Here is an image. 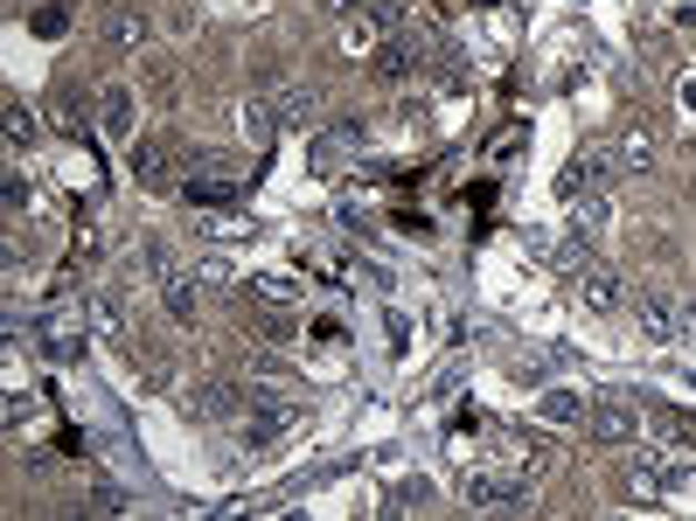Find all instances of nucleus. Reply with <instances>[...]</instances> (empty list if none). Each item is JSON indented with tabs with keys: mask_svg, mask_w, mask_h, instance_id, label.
<instances>
[{
	"mask_svg": "<svg viewBox=\"0 0 696 521\" xmlns=\"http://www.w3.org/2000/svg\"><path fill=\"white\" fill-rule=\"evenodd\" d=\"M300 425H306V397H293V389H279V382H251L238 446L244 452H272V446H286Z\"/></svg>",
	"mask_w": 696,
	"mask_h": 521,
	"instance_id": "f257e3e1",
	"label": "nucleus"
},
{
	"mask_svg": "<svg viewBox=\"0 0 696 521\" xmlns=\"http://www.w3.org/2000/svg\"><path fill=\"white\" fill-rule=\"evenodd\" d=\"M689 480H696V452H683V446H640V459H634V493L668 501V493H683Z\"/></svg>",
	"mask_w": 696,
	"mask_h": 521,
	"instance_id": "f03ea898",
	"label": "nucleus"
},
{
	"mask_svg": "<svg viewBox=\"0 0 696 521\" xmlns=\"http://www.w3.org/2000/svg\"><path fill=\"white\" fill-rule=\"evenodd\" d=\"M467 508H502V514H529L536 487L523 473H495V466H474L467 473Z\"/></svg>",
	"mask_w": 696,
	"mask_h": 521,
	"instance_id": "7ed1b4c3",
	"label": "nucleus"
},
{
	"mask_svg": "<svg viewBox=\"0 0 696 521\" xmlns=\"http://www.w3.org/2000/svg\"><path fill=\"white\" fill-rule=\"evenodd\" d=\"M613 174H621V153H613V146H578L572 161H564V174H557V195H564V202L599 195Z\"/></svg>",
	"mask_w": 696,
	"mask_h": 521,
	"instance_id": "20e7f679",
	"label": "nucleus"
},
{
	"mask_svg": "<svg viewBox=\"0 0 696 521\" xmlns=\"http://www.w3.org/2000/svg\"><path fill=\"white\" fill-rule=\"evenodd\" d=\"M634 320H640V334H648L655 348H668V341L689 327V299H676L668 285H648V293L634 299Z\"/></svg>",
	"mask_w": 696,
	"mask_h": 521,
	"instance_id": "39448f33",
	"label": "nucleus"
},
{
	"mask_svg": "<svg viewBox=\"0 0 696 521\" xmlns=\"http://www.w3.org/2000/svg\"><path fill=\"white\" fill-rule=\"evenodd\" d=\"M397 21H404V14L391 8V0H355V8L342 14V42H349V49H370V57H376V49L391 42Z\"/></svg>",
	"mask_w": 696,
	"mask_h": 521,
	"instance_id": "423d86ee",
	"label": "nucleus"
},
{
	"mask_svg": "<svg viewBox=\"0 0 696 521\" xmlns=\"http://www.w3.org/2000/svg\"><path fill=\"white\" fill-rule=\"evenodd\" d=\"M578 431H585V446H627V438H640V417L606 397V403H585Z\"/></svg>",
	"mask_w": 696,
	"mask_h": 521,
	"instance_id": "0eeeda50",
	"label": "nucleus"
},
{
	"mask_svg": "<svg viewBox=\"0 0 696 521\" xmlns=\"http://www.w3.org/2000/svg\"><path fill=\"white\" fill-rule=\"evenodd\" d=\"M125 167H133V181L147 195H168V188H182V174L168 167V153L153 146V140H125Z\"/></svg>",
	"mask_w": 696,
	"mask_h": 521,
	"instance_id": "6e6552de",
	"label": "nucleus"
},
{
	"mask_svg": "<svg viewBox=\"0 0 696 521\" xmlns=\"http://www.w3.org/2000/svg\"><path fill=\"white\" fill-rule=\"evenodd\" d=\"M98 125H105V140H140V98H133V84H105V91H98Z\"/></svg>",
	"mask_w": 696,
	"mask_h": 521,
	"instance_id": "1a4fd4ad",
	"label": "nucleus"
},
{
	"mask_svg": "<svg viewBox=\"0 0 696 521\" xmlns=\"http://www.w3.org/2000/svg\"><path fill=\"white\" fill-rule=\"evenodd\" d=\"M153 257V272H161V299H168V313L182 327H195V272H182V265H168V251H147Z\"/></svg>",
	"mask_w": 696,
	"mask_h": 521,
	"instance_id": "9d476101",
	"label": "nucleus"
},
{
	"mask_svg": "<svg viewBox=\"0 0 696 521\" xmlns=\"http://www.w3.org/2000/svg\"><path fill=\"white\" fill-rule=\"evenodd\" d=\"M572 293H578V299H585L592 313H613V306H621V299H627V293H621V278H613L606 265H585V272L572 278Z\"/></svg>",
	"mask_w": 696,
	"mask_h": 521,
	"instance_id": "9b49d317",
	"label": "nucleus"
},
{
	"mask_svg": "<svg viewBox=\"0 0 696 521\" xmlns=\"http://www.w3.org/2000/svg\"><path fill=\"white\" fill-rule=\"evenodd\" d=\"M272 112H279V133H300V125H314V112H321V98L306 91V84H286L272 98Z\"/></svg>",
	"mask_w": 696,
	"mask_h": 521,
	"instance_id": "f8f14e48",
	"label": "nucleus"
},
{
	"mask_svg": "<svg viewBox=\"0 0 696 521\" xmlns=\"http://www.w3.org/2000/svg\"><path fill=\"white\" fill-rule=\"evenodd\" d=\"M536 417H544L551 431H578L585 397H578V389H544V397H536Z\"/></svg>",
	"mask_w": 696,
	"mask_h": 521,
	"instance_id": "ddd939ff",
	"label": "nucleus"
},
{
	"mask_svg": "<svg viewBox=\"0 0 696 521\" xmlns=\"http://www.w3.org/2000/svg\"><path fill=\"white\" fill-rule=\"evenodd\" d=\"M349 140H355V125H342V133H314V140H306V167H314V174H342Z\"/></svg>",
	"mask_w": 696,
	"mask_h": 521,
	"instance_id": "4468645a",
	"label": "nucleus"
},
{
	"mask_svg": "<svg viewBox=\"0 0 696 521\" xmlns=\"http://www.w3.org/2000/svg\"><path fill=\"white\" fill-rule=\"evenodd\" d=\"M606 223H613L606 195H585V202H572V237H578V244H599V237H606Z\"/></svg>",
	"mask_w": 696,
	"mask_h": 521,
	"instance_id": "2eb2a0df",
	"label": "nucleus"
},
{
	"mask_svg": "<svg viewBox=\"0 0 696 521\" xmlns=\"http://www.w3.org/2000/svg\"><path fill=\"white\" fill-rule=\"evenodd\" d=\"M418 70H425V57H411L404 42H383L376 49V76H383V84H411Z\"/></svg>",
	"mask_w": 696,
	"mask_h": 521,
	"instance_id": "dca6fc26",
	"label": "nucleus"
},
{
	"mask_svg": "<svg viewBox=\"0 0 696 521\" xmlns=\"http://www.w3.org/2000/svg\"><path fill=\"white\" fill-rule=\"evenodd\" d=\"M238 133H244L251 146H265V140L279 133V112H272V98H244V112H238Z\"/></svg>",
	"mask_w": 696,
	"mask_h": 521,
	"instance_id": "f3484780",
	"label": "nucleus"
},
{
	"mask_svg": "<svg viewBox=\"0 0 696 521\" xmlns=\"http://www.w3.org/2000/svg\"><path fill=\"white\" fill-rule=\"evenodd\" d=\"M91 327L105 334V341H119V334H125V299L112 293V285H98V293H91Z\"/></svg>",
	"mask_w": 696,
	"mask_h": 521,
	"instance_id": "a211bd4d",
	"label": "nucleus"
},
{
	"mask_svg": "<svg viewBox=\"0 0 696 521\" xmlns=\"http://www.w3.org/2000/svg\"><path fill=\"white\" fill-rule=\"evenodd\" d=\"M432 501H440V487H432V480L418 473V480H404V487L391 493V501H383V514H425Z\"/></svg>",
	"mask_w": 696,
	"mask_h": 521,
	"instance_id": "6ab92c4d",
	"label": "nucleus"
},
{
	"mask_svg": "<svg viewBox=\"0 0 696 521\" xmlns=\"http://www.w3.org/2000/svg\"><path fill=\"white\" fill-rule=\"evenodd\" d=\"M105 35L119 42V49H147V14H133V8H112V21H105Z\"/></svg>",
	"mask_w": 696,
	"mask_h": 521,
	"instance_id": "aec40b11",
	"label": "nucleus"
},
{
	"mask_svg": "<svg viewBox=\"0 0 696 521\" xmlns=\"http://www.w3.org/2000/svg\"><path fill=\"white\" fill-rule=\"evenodd\" d=\"M77 348H84V334H77L70 320H49V327H42V355H49V361H70Z\"/></svg>",
	"mask_w": 696,
	"mask_h": 521,
	"instance_id": "412c9836",
	"label": "nucleus"
},
{
	"mask_svg": "<svg viewBox=\"0 0 696 521\" xmlns=\"http://www.w3.org/2000/svg\"><path fill=\"white\" fill-rule=\"evenodd\" d=\"M613 153H621V174H648V161H655V140H648V133H634L627 146H613Z\"/></svg>",
	"mask_w": 696,
	"mask_h": 521,
	"instance_id": "4be33fe9",
	"label": "nucleus"
},
{
	"mask_svg": "<svg viewBox=\"0 0 696 521\" xmlns=\"http://www.w3.org/2000/svg\"><path fill=\"white\" fill-rule=\"evenodd\" d=\"M8 140H14V146H29V140H36V119H29V104H8Z\"/></svg>",
	"mask_w": 696,
	"mask_h": 521,
	"instance_id": "5701e85b",
	"label": "nucleus"
},
{
	"mask_svg": "<svg viewBox=\"0 0 696 521\" xmlns=\"http://www.w3.org/2000/svg\"><path fill=\"white\" fill-rule=\"evenodd\" d=\"M258 293H265V299H279V306H286V299H300V285H293L286 272H265V278H258Z\"/></svg>",
	"mask_w": 696,
	"mask_h": 521,
	"instance_id": "b1692460",
	"label": "nucleus"
},
{
	"mask_svg": "<svg viewBox=\"0 0 696 521\" xmlns=\"http://www.w3.org/2000/svg\"><path fill=\"white\" fill-rule=\"evenodd\" d=\"M306 334H314V341H321V348H342V341H349V327H342V320H314V327H306Z\"/></svg>",
	"mask_w": 696,
	"mask_h": 521,
	"instance_id": "393cba45",
	"label": "nucleus"
},
{
	"mask_svg": "<svg viewBox=\"0 0 696 521\" xmlns=\"http://www.w3.org/2000/svg\"><path fill=\"white\" fill-rule=\"evenodd\" d=\"M63 29H70L63 8H42V14H36V35H63Z\"/></svg>",
	"mask_w": 696,
	"mask_h": 521,
	"instance_id": "a878e982",
	"label": "nucleus"
},
{
	"mask_svg": "<svg viewBox=\"0 0 696 521\" xmlns=\"http://www.w3.org/2000/svg\"><path fill=\"white\" fill-rule=\"evenodd\" d=\"M21 208H29V181H21V167L8 174V216H21Z\"/></svg>",
	"mask_w": 696,
	"mask_h": 521,
	"instance_id": "bb28decb",
	"label": "nucleus"
},
{
	"mask_svg": "<svg viewBox=\"0 0 696 521\" xmlns=\"http://www.w3.org/2000/svg\"><path fill=\"white\" fill-rule=\"evenodd\" d=\"M91 508H98V514H119V508H125V493H119V487H98V493H91Z\"/></svg>",
	"mask_w": 696,
	"mask_h": 521,
	"instance_id": "cd10ccee",
	"label": "nucleus"
},
{
	"mask_svg": "<svg viewBox=\"0 0 696 521\" xmlns=\"http://www.w3.org/2000/svg\"><path fill=\"white\" fill-rule=\"evenodd\" d=\"M391 348H397V355L411 348V320H404V313H391Z\"/></svg>",
	"mask_w": 696,
	"mask_h": 521,
	"instance_id": "c85d7f7f",
	"label": "nucleus"
},
{
	"mask_svg": "<svg viewBox=\"0 0 696 521\" xmlns=\"http://www.w3.org/2000/svg\"><path fill=\"white\" fill-rule=\"evenodd\" d=\"M683 104H689V112H696V76H689V84H683Z\"/></svg>",
	"mask_w": 696,
	"mask_h": 521,
	"instance_id": "c756f323",
	"label": "nucleus"
}]
</instances>
